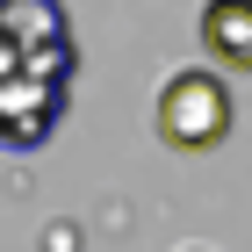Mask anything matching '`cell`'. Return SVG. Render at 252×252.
<instances>
[{
    "instance_id": "cell-1",
    "label": "cell",
    "mask_w": 252,
    "mask_h": 252,
    "mask_svg": "<svg viewBox=\"0 0 252 252\" xmlns=\"http://www.w3.org/2000/svg\"><path fill=\"white\" fill-rule=\"evenodd\" d=\"M158 144H173V152H216L223 137H231L238 108H231V79L216 72V65H188L158 87Z\"/></svg>"
},
{
    "instance_id": "cell-2",
    "label": "cell",
    "mask_w": 252,
    "mask_h": 252,
    "mask_svg": "<svg viewBox=\"0 0 252 252\" xmlns=\"http://www.w3.org/2000/svg\"><path fill=\"white\" fill-rule=\"evenodd\" d=\"M65 94H72V79L15 65L0 51V152H36V144H51V130L65 123Z\"/></svg>"
},
{
    "instance_id": "cell-3",
    "label": "cell",
    "mask_w": 252,
    "mask_h": 252,
    "mask_svg": "<svg viewBox=\"0 0 252 252\" xmlns=\"http://www.w3.org/2000/svg\"><path fill=\"white\" fill-rule=\"evenodd\" d=\"M0 51L15 65L72 79L79 43H72V22H65V0H0Z\"/></svg>"
},
{
    "instance_id": "cell-4",
    "label": "cell",
    "mask_w": 252,
    "mask_h": 252,
    "mask_svg": "<svg viewBox=\"0 0 252 252\" xmlns=\"http://www.w3.org/2000/svg\"><path fill=\"white\" fill-rule=\"evenodd\" d=\"M194 36H202V58H209L216 72L245 79L252 72V0H202Z\"/></svg>"
}]
</instances>
